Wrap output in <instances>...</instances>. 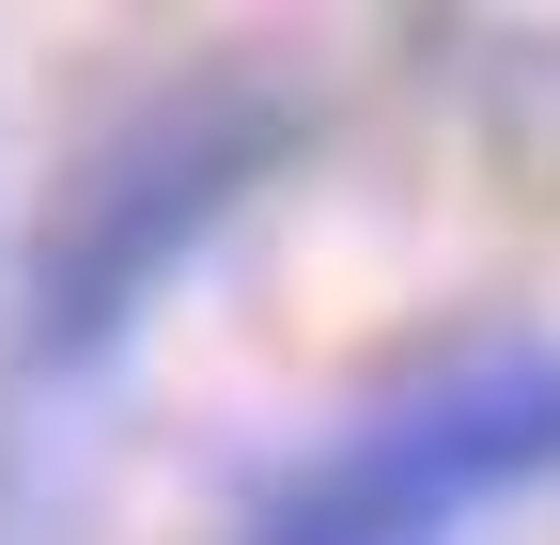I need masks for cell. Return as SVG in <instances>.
<instances>
[{"mask_svg": "<svg viewBox=\"0 0 560 545\" xmlns=\"http://www.w3.org/2000/svg\"><path fill=\"white\" fill-rule=\"evenodd\" d=\"M529 484H560V344H467L296 452L234 545H467Z\"/></svg>", "mask_w": 560, "mask_h": 545, "instance_id": "cell-1", "label": "cell"}, {"mask_svg": "<svg viewBox=\"0 0 560 545\" xmlns=\"http://www.w3.org/2000/svg\"><path fill=\"white\" fill-rule=\"evenodd\" d=\"M265 156H280V109H265V94H187V109H156V125H125V141L62 187V219H47V250H32V359L62 374V359L125 344V312L234 219V187H249Z\"/></svg>", "mask_w": 560, "mask_h": 545, "instance_id": "cell-2", "label": "cell"}]
</instances>
